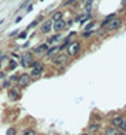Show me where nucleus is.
I'll return each instance as SVG.
<instances>
[{
	"label": "nucleus",
	"mask_w": 126,
	"mask_h": 135,
	"mask_svg": "<svg viewBox=\"0 0 126 135\" xmlns=\"http://www.w3.org/2000/svg\"><path fill=\"white\" fill-rule=\"evenodd\" d=\"M47 51H48V44L43 43V44H40V46L34 47L33 53L36 54V56H44V54H47Z\"/></svg>",
	"instance_id": "obj_7"
},
{
	"label": "nucleus",
	"mask_w": 126,
	"mask_h": 135,
	"mask_svg": "<svg viewBox=\"0 0 126 135\" xmlns=\"http://www.w3.org/2000/svg\"><path fill=\"white\" fill-rule=\"evenodd\" d=\"M52 24H54L52 20H44V23L41 24V27H40V32L44 33V34L50 33L51 30H52Z\"/></svg>",
	"instance_id": "obj_8"
},
{
	"label": "nucleus",
	"mask_w": 126,
	"mask_h": 135,
	"mask_svg": "<svg viewBox=\"0 0 126 135\" xmlns=\"http://www.w3.org/2000/svg\"><path fill=\"white\" fill-rule=\"evenodd\" d=\"M92 3H94V0H88V2H86V4H85V12L86 13H91V10H92Z\"/></svg>",
	"instance_id": "obj_17"
},
{
	"label": "nucleus",
	"mask_w": 126,
	"mask_h": 135,
	"mask_svg": "<svg viewBox=\"0 0 126 135\" xmlns=\"http://www.w3.org/2000/svg\"><path fill=\"white\" fill-rule=\"evenodd\" d=\"M120 26H122V19L120 17H115V19L111 20V23L106 26V29L109 30V32H115V30H118Z\"/></svg>",
	"instance_id": "obj_5"
},
{
	"label": "nucleus",
	"mask_w": 126,
	"mask_h": 135,
	"mask_svg": "<svg viewBox=\"0 0 126 135\" xmlns=\"http://www.w3.org/2000/svg\"><path fill=\"white\" fill-rule=\"evenodd\" d=\"M19 37H20V39H26V37H27V33H20Z\"/></svg>",
	"instance_id": "obj_24"
},
{
	"label": "nucleus",
	"mask_w": 126,
	"mask_h": 135,
	"mask_svg": "<svg viewBox=\"0 0 126 135\" xmlns=\"http://www.w3.org/2000/svg\"><path fill=\"white\" fill-rule=\"evenodd\" d=\"M98 131H101V125H99V124H91V125H89V132L91 134H96Z\"/></svg>",
	"instance_id": "obj_13"
},
{
	"label": "nucleus",
	"mask_w": 126,
	"mask_h": 135,
	"mask_svg": "<svg viewBox=\"0 0 126 135\" xmlns=\"http://www.w3.org/2000/svg\"><path fill=\"white\" fill-rule=\"evenodd\" d=\"M31 77H40L41 74H43V71H44V65H43V63L41 61H34L33 63V65H31Z\"/></svg>",
	"instance_id": "obj_2"
},
{
	"label": "nucleus",
	"mask_w": 126,
	"mask_h": 135,
	"mask_svg": "<svg viewBox=\"0 0 126 135\" xmlns=\"http://www.w3.org/2000/svg\"><path fill=\"white\" fill-rule=\"evenodd\" d=\"M54 65H65L68 63V54H57L55 58L52 60Z\"/></svg>",
	"instance_id": "obj_6"
},
{
	"label": "nucleus",
	"mask_w": 126,
	"mask_h": 135,
	"mask_svg": "<svg viewBox=\"0 0 126 135\" xmlns=\"http://www.w3.org/2000/svg\"><path fill=\"white\" fill-rule=\"evenodd\" d=\"M0 68H2V65H0Z\"/></svg>",
	"instance_id": "obj_31"
},
{
	"label": "nucleus",
	"mask_w": 126,
	"mask_h": 135,
	"mask_svg": "<svg viewBox=\"0 0 126 135\" xmlns=\"http://www.w3.org/2000/svg\"><path fill=\"white\" fill-rule=\"evenodd\" d=\"M105 135H123V132L109 127V128H106V129H105Z\"/></svg>",
	"instance_id": "obj_11"
},
{
	"label": "nucleus",
	"mask_w": 126,
	"mask_h": 135,
	"mask_svg": "<svg viewBox=\"0 0 126 135\" xmlns=\"http://www.w3.org/2000/svg\"><path fill=\"white\" fill-rule=\"evenodd\" d=\"M21 135H36V131L34 129H26Z\"/></svg>",
	"instance_id": "obj_20"
},
{
	"label": "nucleus",
	"mask_w": 126,
	"mask_h": 135,
	"mask_svg": "<svg viewBox=\"0 0 126 135\" xmlns=\"http://www.w3.org/2000/svg\"><path fill=\"white\" fill-rule=\"evenodd\" d=\"M123 6H125V7H126V0H123Z\"/></svg>",
	"instance_id": "obj_29"
},
{
	"label": "nucleus",
	"mask_w": 126,
	"mask_h": 135,
	"mask_svg": "<svg viewBox=\"0 0 126 135\" xmlns=\"http://www.w3.org/2000/svg\"><path fill=\"white\" fill-rule=\"evenodd\" d=\"M20 61H21V67H31L34 63V58H33V54L31 53H24L21 58H20Z\"/></svg>",
	"instance_id": "obj_3"
},
{
	"label": "nucleus",
	"mask_w": 126,
	"mask_h": 135,
	"mask_svg": "<svg viewBox=\"0 0 126 135\" xmlns=\"http://www.w3.org/2000/svg\"><path fill=\"white\" fill-rule=\"evenodd\" d=\"M52 22H58V20H62V12H55L54 14H52Z\"/></svg>",
	"instance_id": "obj_14"
},
{
	"label": "nucleus",
	"mask_w": 126,
	"mask_h": 135,
	"mask_svg": "<svg viewBox=\"0 0 126 135\" xmlns=\"http://www.w3.org/2000/svg\"><path fill=\"white\" fill-rule=\"evenodd\" d=\"M17 32H19V30H16V32H13L12 34H10V37H13V36H16V34H17Z\"/></svg>",
	"instance_id": "obj_28"
},
{
	"label": "nucleus",
	"mask_w": 126,
	"mask_h": 135,
	"mask_svg": "<svg viewBox=\"0 0 126 135\" xmlns=\"http://www.w3.org/2000/svg\"><path fill=\"white\" fill-rule=\"evenodd\" d=\"M75 2V0H67V2H65V6H67V4H71V3H74Z\"/></svg>",
	"instance_id": "obj_26"
},
{
	"label": "nucleus",
	"mask_w": 126,
	"mask_h": 135,
	"mask_svg": "<svg viewBox=\"0 0 126 135\" xmlns=\"http://www.w3.org/2000/svg\"><path fill=\"white\" fill-rule=\"evenodd\" d=\"M33 10V4H29V9H27V12H31Z\"/></svg>",
	"instance_id": "obj_27"
},
{
	"label": "nucleus",
	"mask_w": 126,
	"mask_h": 135,
	"mask_svg": "<svg viewBox=\"0 0 126 135\" xmlns=\"http://www.w3.org/2000/svg\"><path fill=\"white\" fill-rule=\"evenodd\" d=\"M30 82H31V75H30V74H21V75H19V80H17V85H19L20 88L27 87Z\"/></svg>",
	"instance_id": "obj_4"
},
{
	"label": "nucleus",
	"mask_w": 126,
	"mask_h": 135,
	"mask_svg": "<svg viewBox=\"0 0 126 135\" xmlns=\"http://www.w3.org/2000/svg\"><path fill=\"white\" fill-rule=\"evenodd\" d=\"M79 50H81V44H79L78 41H71L69 47L67 48L68 57H76L79 54Z\"/></svg>",
	"instance_id": "obj_1"
},
{
	"label": "nucleus",
	"mask_w": 126,
	"mask_h": 135,
	"mask_svg": "<svg viewBox=\"0 0 126 135\" xmlns=\"http://www.w3.org/2000/svg\"><path fill=\"white\" fill-rule=\"evenodd\" d=\"M119 131H122V132H125L126 131V120L122 121V124L119 125Z\"/></svg>",
	"instance_id": "obj_19"
},
{
	"label": "nucleus",
	"mask_w": 126,
	"mask_h": 135,
	"mask_svg": "<svg viewBox=\"0 0 126 135\" xmlns=\"http://www.w3.org/2000/svg\"><path fill=\"white\" fill-rule=\"evenodd\" d=\"M59 37H61V36H59V33H57V34H54V36H51L50 39L47 40V43H50V44H52V43H57V41L59 40Z\"/></svg>",
	"instance_id": "obj_15"
},
{
	"label": "nucleus",
	"mask_w": 126,
	"mask_h": 135,
	"mask_svg": "<svg viewBox=\"0 0 126 135\" xmlns=\"http://www.w3.org/2000/svg\"><path fill=\"white\" fill-rule=\"evenodd\" d=\"M29 2H30V0H24V3H23V4H21V6H20V9H23V7H24V6H26V4H27V3H29Z\"/></svg>",
	"instance_id": "obj_25"
},
{
	"label": "nucleus",
	"mask_w": 126,
	"mask_h": 135,
	"mask_svg": "<svg viewBox=\"0 0 126 135\" xmlns=\"http://www.w3.org/2000/svg\"><path fill=\"white\" fill-rule=\"evenodd\" d=\"M92 33H94L92 30H89V32H85V33L82 34V36H84V37H91V36H92Z\"/></svg>",
	"instance_id": "obj_23"
},
{
	"label": "nucleus",
	"mask_w": 126,
	"mask_h": 135,
	"mask_svg": "<svg viewBox=\"0 0 126 135\" xmlns=\"http://www.w3.org/2000/svg\"><path fill=\"white\" fill-rule=\"evenodd\" d=\"M65 27H67L65 20H58V22H55L54 24H52V30H54V32H57V33H59L61 30H64Z\"/></svg>",
	"instance_id": "obj_9"
},
{
	"label": "nucleus",
	"mask_w": 126,
	"mask_h": 135,
	"mask_svg": "<svg viewBox=\"0 0 126 135\" xmlns=\"http://www.w3.org/2000/svg\"><path fill=\"white\" fill-rule=\"evenodd\" d=\"M3 57V54H2V50H0V58H2Z\"/></svg>",
	"instance_id": "obj_30"
},
{
	"label": "nucleus",
	"mask_w": 126,
	"mask_h": 135,
	"mask_svg": "<svg viewBox=\"0 0 126 135\" xmlns=\"http://www.w3.org/2000/svg\"><path fill=\"white\" fill-rule=\"evenodd\" d=\"M41 2H44V0H41Z\"/></svg>",
	"instance_id": "obj_32"
},
{
	"label": "nucleus",
	"mask_w": 126,
	"mask_h": 135,
	"mask_svg": "<svg viewBox=\"0 0 126 135\" xmlns=\"http://www.w3.org/2000/svg\"><path fill=\"white\" fill-rule=\"evenodd\" d=\"M17 67V63L14 60H9V70H14Z\"/></svg>",
	"instance_id": "obj_18"
},
{
	"label": "nucleus",
	"mask_w": 126,
	"mask_h": 135,
	"mask_svg": "<svg viewBox=\"0 0 126 135\" xmlns=\"http://www.w3.org/2000/svg\"><path fill=\"white\" fill-rule=\"evenodd\" d=\"M9 97L10 100H19V92L14 91V90H9Z\"/></svg>",
	"instance_id": "obj_16"
},
{
	"label": "nucleus",
	"mask_w": 126,
	"mask_h": 135,
	"mask_svg": "<svg viewBox=\"0 0 126 135\" xmlns=\"http://www.w3.org/2000/svg\"><path fill=\"white\" fill-rule=\"evenodd\" d=\"M58 50H59V47L54 46V47L48 48V51H47V54H45V56H47V57H52V56H55V54L58 53Z\"/></svg>",
	"instance_id": "obj_12"
},
{
	"label": "nucleus",
	"mask_w": 126,
	"mask_h": 135,
	"mask_svg": "<svg viewBox=\"0 0 126 135\" xmlns=\"http://www.w3.org/2000/svg\"><path fill=\"white\" fill-rule=\"evenodd\" d=\"M7 135H16V129H14V128H9V129H7Z\"/></svg>",
	"instance_id": "obj_22"
},
{
	"label": "nucleus",
	"mask_w": 126,
	"mask_h": 135,
	"mask_svg": "<svg viewBox=\"0 0 126 135\" xmlns=\"http://www.w3.org/2000/svg\"><path fill=\"white\" fill-rule=\"evenodd\" d=\"M122 121H123V117L122 115H115V117H112V120H111V124H112V127H116L119 128V125L122 124Z\"/></svg>",
	"instance_id": "obj_10"
},
{
	"label": "nucleus",
	"mask_w": 126,
	"mask_h": 135,
	"mask_svg": "<svg viewBox=\"0 0 126 135\" xmlns=\"http://www.w3.org/2000/svg\"><path fill=\"white\" fill-rule=\"evenodd\" d=\"M91 19H92V14L89 13V14H86L85 17H82V20H81V22H88V20H91Z\"/></svg>",
	"instance_id": "obj_21"
}]
</instances>
